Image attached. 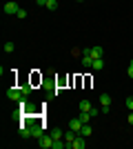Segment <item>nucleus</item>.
Masks as SVG:
<instances>
[{"mask_svg": "<svg viewBox=\"0 0 133 149\" xmlns=\"http://www.w3.org/2000/svg\"><path fill=\"white\" fill-rule=\"evenodd\" d=\"M51 138H53V140H62V138H64V131L62 129H53V131H51Z\"/></svg>", "mask_w": 133, "mask_h": 149, "instance_id": "nucleus-14", "label": "nucleus"}, {"mask_svg": "<svg viewBox=\"0 0 133 149\" xmlns=\"http://www.w3.org/2000/svg\"><path fill=\"white\" fill-rule=\"evenodd\" d=\"M80 60H82L84 67H91V65H93V58L89 56V54H82V56H80Z\"/></svg>", "mask_w": 133, "mask_h": 149, "instance_id": "nucleus-12", "label": "nucleus"}, {"mask_svg": "<svg viewBox=\"0 0 133 149\" xmlns=\"http://www.w3.org/2000/svg\"><path fill=\"white\" fill-rule=\"evenodd\" d=\"M102 67H104V60H102V58H95L93 65H91V69H95V71H100Z\"/></svg>", "mask_w": 133, "mask_h": 149, "instance_id": "nucleus-15", "label": "nucleus"}, {"mask_svg": "<svg viewBox=\"0 0 133 149\" xmlns=\"http://www.w3.org/2000/svg\"><path fill=\"white\" fill-rule=\"evenodd\" d=\"M76 136H78L76 131H73V129H69L67 134H64V143H67V145H69V143H73V140H76Z\"/></svg>", "mask_w": 133, "mask_h": 149, "instance_id": "nucleus-10", "label": "nucleus"}, {"mask_svg": "<svg viewBox=\"0 0 133 149\" xmlns=\"http://www.w3.org/2000/svg\"><path fill=\"white\" fill-rule=\"evenodd\" d=\"M82 120H80V118H73V120H71V123H69V129H73V131H76V134H80V129H82Z\"/></svg>", "mask_w": 133, "mask_h": 149, "instance_id": "nucleus-7", "label": "nucleus"}, {"mask_svg": "<svg viewBox=\"0 0 133 149\" xmlns=\"http://www.w3.org/2000/svg\"><path fill=\"white\" fill-rule=\"evenodd\" d=\"M29 136H31V127L22 125V127H20V138H29Z\"/></svg>", "mask_w": 133, "mask_h": 149, "instance_id": "nucleus-13", "label": "nucleus"}, {"mask_svg": "<svg viewBox=\"0 0 133 149\" xmlns=\"http://www.w3.org/2000/svg\"><path fill=\"white\" fill-rule=\"evenodd\" d=\"M47 9H49V11H56L58 9V0H49V2H47Z\"/></svg>", "mask_w": 133, "mask_h": 149, "instance_id": "nucleus-16", "label": "nucleus"}, {"mask_svg": "<svg viewBox=\"0 0 133 149\" xmlns=\"http://www.w3.org/2000/svg\"><path fill=\"white\" fill-rule=\"evenodd\" d=\"M129 125H133V111H129Z\"/></svg>", "mask_w": 133, "mask_h": 149, "instance_id": "nucleus-23", "label": "nucleus"}, {"mask_svg": "<svg viewBox=\"0 0 133 149\" xmlns=\"http://www.w3.org/2000/svg\"><path fill=\"white\" fill-rule=\"evenodd\" d=\"M127 107H129V111H133V96L127 98Z\"/></svg>", "mask_w": 133, "mask_h": 149, "instance_id": "nucleus-19", "label": "nucleus"}, {"mask_svg": "<svg viewBox=\"0 0 133 149\" xmlns=\"http://www.w3.org/2000/svg\"><path fill=\"white\" fill-rule=\"evenodd\" d=\"M40 147H42V149H53V138H51V136H44V138H40Z\"/></svg>", "mask_w": 133, "mask_h": 149, "instance_id": "nucleus-6", "label": "nucleus"}, {"mask_svg": "<svg viewBox=\"0 0 133 149\" xmlns=\"http://www.w3.org/2000/svg\"><path fill=\"white\" fill-rule=\"evenodd\" d=\"M78 2H82V0H78Z\"/></svg>", "mask_w": 133, "mask_h": 149, "instance_id": "nucleus-24", "label": "nucleus"}, {"mask_svg": "<svg viewBox=\"0 0 133 149\" xmlns=\"http://www.w3.org/2000/svg\"><path fill=\"white\" fill-rule=\"evenodd\" d=\"M67 147H69V149H84V147H87V136L78 134V136H76V140H73V143H69Z\"/></svg>", "mask_w": 133, "mask_h": 149, "instance_id": "nucleus-2", "label": "nucleus"}, {"mask_svg": "<svg viewBox=\"0 0 133 149\" xmlns=\"http://www.w3.org/2000/svg\"><path fill=\"white\" fill-rule=\"evenodd\" d=\"M100 105H102L100 111H104V113L111 109V96H109V93H100Z\"/></svg>", "mask_w": 133, "mask_h": 149, "instance_id": "nucleus-3", "label": "nucleus"}, {"mask_svg": "<svg viewBox=\"0 0 133 149\" xmlns=\"http://www.w3.org/2000/svg\"><path fill=\"white\" fill-rule=\"evenodd\" d=\"M31 138H36V140H40V138H44V134H42V125H31Z\"/></svg>", "mask_w": 133, "mask_h": 149, "instance_id": "nucleus-4", "label": "nucleus"}, {"mask_svg": "<svg viewBox=\"0 0 133 149\" xmlns=\"http://www.w3.org/2000/svg\"><path fill=\"white\" fill-rule=\"evenodd\" d=\"M18 9H20L18 2H13V0L5 5V13H9V16H16V13H18Z\"/></svg>", "mask_w": 133, "mask_h": 149, "instance_id": "nucleus-5", "label": "nucleus"}, {"mask_svg": "<svg viewBox=\"0 0 133 149\" xmlns=\"http://www.w3.org/2000/svg\"><path fill=\"white\" fill-rule=\"evenodd\" d=\"M7 98L20 102V100L25 98V93H22V89H20V87H9V89H7Z\"/></svg>", "mask_w": 133, "mask_h": 149, "instance_id": "nucleus-1", "label": "nucleus"}, {"mask_svg": "<svg viewBox=\"0 0 133 149\" xmlns=\"http://www.w3.org/2000/svg\"><path fill=\"white\" fill-rule=\"evenodd\" d=\"M16 18H27V11H25V9H18V13H16Z\"/></svg>", "mask_w": 133, "mask_h": 149, "instance_id": "nucleus-20", "label": "nucleus"}, {"mask_svg": "<svg viewBox=\"0 0 133 149\" xmlns=\"http://www.w3.org/2000/svg\"><path fill=\"white\" fill-rule=\"evenodd\" d=\"M20 89H22V93H25V96H29V93L33 91V87H31V85H22Z\"/></svg>", "mask_w": 133, "mask_h": 149, "instance_id": "nucleus-18", "label": "nucleus"}, {"mask_svg": "<svg viewBox=\"0 0 133 149\" xmlns=\"http://www.w3.org/2000/svg\"><path fill=\"white\" fill-rule=\"evenodd\" d=\"M13 49H16V45H13V42H5V51H7V54H13Z\"/></svg>", "mask_w": 133, "mask_h": 149, "instance_id": "nucleus-17", "label": "nucleus"}, {"mask_svg": "<svg viewBox=\"0 0 133 149\" xmlns=\"http://www.w3.org/2000/svg\"><path fill=\"white\" fill-rule=\"evenodd\" d=\"M78 118L87 125V123H91V120H93V116H91V111H80V116H78Z\"/></svg>", "mask_w": 133, "mask_h": 149, "instance_id": "nucleus-9", "label": "nucleus"}, {"mask_svg": "<svg viewBox=\"0 0 133 149\" xmlns=\"http://www.w3.org/2000/svg\"><path fill=\"white\" fill-rule=\"evenodd\" d=\"M80 134H82V136H91V134H93V127H91V123H87V125H82V129H80Z\"/></svg>", "mask_w": 133, "mask_h": 149, "instance_id": "nucleus-8", "label": "nucleus"}, {"mask_svg": "<svg viewBox=\"0 0 133 149\" xmlns=\"http://www.w3.org/2000/svg\"><path fill=\"white\" fill-rule=\"evenodd\" d=\"M47 2H49V0H36V5H38V7H47Z\"/></svg>", "mask_w": 133, "mask_h": 149, "instance_id": "nucleus-22", "label": "nucleus"}, {"mask_svg": "<svg viewBox=\"0 0 133 149\" xmlns=\"http://www.w3.org/2000/svg\"><path fill=\"white\" fill-rule=\"evenodd\" d=\"M127 74H129V78H133V60L129 62V69H127Z\"/></svg>", "mask_w": 133, "mask_h": 149, "instance_id": "nucleus-21", "label": "nucleus"}, {"mask_svg": "<svg viewBox=\"0 0 133 149\" xmlns=\"http://www.w3.org/2000/svg\"><path fill=\"white\" fill-rule=\"evenodd\" d=\"M78 109H80V111H91L93 107H91V102H89V100H80V105H78Z\"/></svg>", "mask_w": 133, "mask_h": 149, "instance_id": "nucleus-11", "label": "nucleus"}]
</instances>
